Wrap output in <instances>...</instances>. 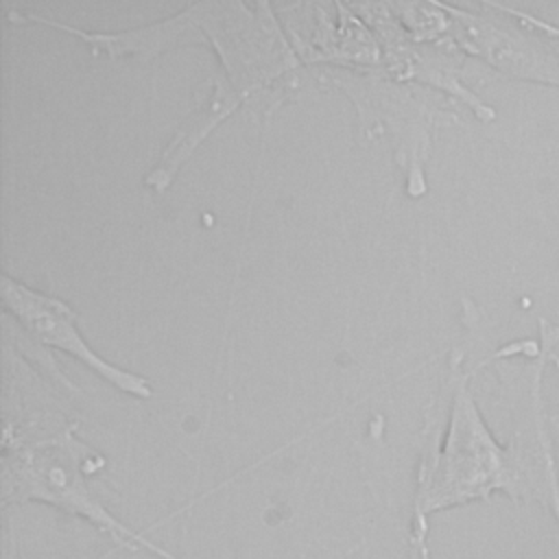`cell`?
I'll list each match as a JSON object with an SVG mask.
<instances>
[{"instance_id": "obj_8", "label": "cell", "mask_w": 559, "mask_h": 559, "mask_svg": "<svg viewBox=\"0 0 559 559\" xmlns=\"http://www.w3.org/2000/svg\"><path fill=\"white\" fill-rule=\"evenodd\" d=\"M280 4L284 28L301 63L334 68H382V48L371 26L345 2Z\"/></svg>"}, {"instance_id": "obj_2", "label": "cell", "mask_w": 559, "mask_h": 559, "mask_svg": "<svg viewBox=\"0 0 559 559\" xmlns=\"http://www.w3.org/2000/svg\"><path fill=\"white\" fill-rule=\"evenodd\" d=\"M539 334L522 336L489 352L500 380V402L507 411L504 439L518 472V502L537 504L559 528V463L552 417L544 395L548 362L559 365V323L539 314Z\"/></svg>"}, {"instance_id": "obj_3", "label": "cell", "mask_w": 559, "mask_h": 559, "mask_svg": "<svg viewBox=\"0 0 559 559\" xmlns=\"http://www.w3.org/2000/svg\"><path fill=\"white\" fill-rule=\"evenodd\" d=\"M321 81L336 85L358 111L362 131L373 138L386 133L395 162L404 170V188L411 197L428 190L426 162L432 148V131L445 120H459L445 100H437L415 83L391 76L384 68L321 70Z\"/></svg>"}, {"instance_id": "obj_6", "label": "cell", "mask_w": 559, "mask_h": 559, "mask_svg": "<svg viewBox=\"0 0 559 559\" xmlns=\"http://www.w3.org/2000/svg\"><path fill=\"white\" fill-rule=\"evenodd\" d=\"M349 7L376 33L382 48V68L391 76L404 83H421L445 92L450 98L467 105L485 122L496 118V109L461 79V68L465 61L463 52L415 39L391 11L389 2L367 0L352 2Z\"/></svg>"}, {"instance_id": "obj_7", "label": "cell", "mask_w": 559, "mask_h": 559, "mask_svg": "<svg viewBox=\"0 0 559 559\" xmlns=\"http://www.w3.org/2000/svg\"><path fill=\"white\" fill-rule=\"evenodd\" d=\"M0 288L4 308L22 323V328L35 341V345L44 349L55 347L74 356L122 393H129L140 400L153 395L151 382L144 376L122 369L120 365L107 360L87 343V338L81 334L76 325L79 314L66 299L33 288L26 282L9 275L7 271L2 273Z\"/></svg>"}, {"instance_id": "obj_5", "label": "cell", "mask_w": 559, "mask_h": 559, "mask_svg": "<svg viewBox=\"0 0 559 559\" xmlns=\"http://www.w3.org/2000/svg\"><path fill=\"white\" fill-rule=\"evenodd\" d=\"M443 7L448 31L435 44L474 55L500 74L559 87V20L502 2Z\"/></svg>"}, {"instance_id": "obj_1", "label": "cell", "mask_w": 559, "mask_h": 559, "mask_svg": "<svg viewBox=\"0 0 559 559\" xmlns=\"http://www.w3.org/2000/svg\"><path fill=\"white\" fill-rule=\"evenodd\" d=\"M463 349L450 352L445 393L428 417L415 474L408 559H432L430 515L504 493L518 502V472L507 441L489 428L463 365Z\"/></svg>"}, {"instance_id": "obj_4", "label": "cell", "mask_w": 559, "mask_h": 559, "mask_svg": "<svg viewBox=\"0 0 559 559\" xmlns=\"http://www.w3.org/2000/svg\"><path fill=\"white\" fill-rule=\"evenodd\" d=\"M186 11L201 33V44L214 48L227 85L242 100L277 83L295 85L288 76L304 63L271 2L201 0L186 4Z\"/></svg>"}]
</instances>
